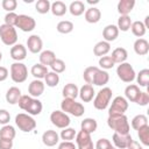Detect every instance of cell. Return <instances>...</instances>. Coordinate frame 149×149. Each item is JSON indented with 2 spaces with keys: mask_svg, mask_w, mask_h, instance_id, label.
I'll list each match as a JSON object with an SVG mask.
<instances>
[{
  "mask_svg": "<svg viewBox=\"0 0 149 149\" xmlns=\"http://www.w3.org/2000/svg\"><path fill=\"white\" fill-rule=\"evenodd\" d=\"M128 109V100L125 97L118 95L113 99L112 105L108 108V115H121Z\"/></svg>",
  "mask_w": 149,
  "mask_h": 149,
  "instance_id": "9",
  "label": "cell"
},
{
  "mask_svg": "<svg viewBox=\"0 0 149 149\" xmlns=\"http://www.w3.org/2000/svg\"><path fill=\"white\" fill-rule=\"evenodd\" d=\"M140 93H141L140 87L137 85H135V84H129L125 88V97H126L127 100H129L132 102H136Z\"/></svg>",
  "mask_w": 149,
  "mask_h": 149,
  "instance_id": "24",
  "label": "cell"
},
{
  "mask_svg": "<svg viewBox=\"0 0 149 149\" xmlns=\"http://www.w3.org/2000/svg\"><path fill=\"white\" fill-rule=\"evenodd\" d=\"M128 57V52L125 48H115L113 51H112V55H111V58L112 61L114 62V64H121V63H125L126 59Z\"/></svg>",
  "mask_w": 149,
  "mask_h": 149,
  "instance_id": "21",
  "label": "cell"
},
{
  "mask_svg": "<svg viewBox=\"0 0 149 149\" xmlns=\"http://www.w3.org/2000/svg\"><path fill=\"white\" fill-rule=\"evenodd\" d=\"M61 111L64 112L65 114H71L76 118H79L84 114L85 107L83 104L77 102L76 99H70V98H64L61 102Z\"/></svg>",
  "mask_w": 149,
  "mask_h": 149,
  "instance_id": "3",
  "label": "cell"
},
{
  "mask_svg": "<svg viewBox=\"0 0 149 149\" xmlns=\"http://www.w3.org/2000/svg\"><path fill=\"white\" fill-rule=\"evenodd\" d=\"M132 139L133 137H132L130 134H118V133H114L113 136H112V141H113L115 148H119V149H126Z\"/></svg>",
  "mask_w": 149,
  "mask_h": 149,
  "instance_id": "17",
  "label": "cell"
},
{
  "mask_svg": "<svg viewBox=\"0 0 149 149\" xmlns=\"http://www.w3.org/2000/svg\"><path fill=\"white\" fill-rule=\"evenodd\" d=\"M132 19L129 15H120V17L118 19V29L119 31H128L130 29L132 26Z\"/></svg>",
  "mask_w": 149,
  "mask_h": 149,
  "instance_id": "36",
  "label": "cell"
},
{
  "mask_svg": "<svg viewBox=\"0 0 149 149\" xmlns=\"http://www.w3.org/2000/svg\"><path fill=\"white\" fill-rule=\"evenodd\" d=\"M108 80H109V74H108V72L105 71V70L99 69V70L95 72L94 77H93L92 84H93V85H97V86H105V85L108 83Z\"/></svg>",
  "mask_w": 149,
  "mask_h": 149,
  "instance_id": "25",
  "label": "cell"
},
{
  "mask_svg": "<svg viewBox=\"0 0 149 149\" xmlns=\"http://www.w3.org/2000/svg\"><path fill=\"white\" fill-rule=\"evenodd\" d=\"M78 93H79V88L76 84L73 83H69L66 84L64 87H63V91H62V94L64 98H70V99H76L78 97Z\"/></svg>",
  "mask_w": 149,
  "mask_h": 149,
  "instance_id": "30",
  "label": "cell"
},
{
  "mask_svg": "<svg viewBox=\"0 0 149 149\" xmlns=\"http://www.w3.org/2000/svg\"><path fill=\"white\" fill-rule=\"evenodd\" d=\"M16 28H19L20 30L24 31V33H29L31 30L35 29L36 27V21L34 17L26 15V14H20L17 15V20H16Z\"/></svg>",
  "mask_w": 149,
  "mask_h": 149,
  "instance_id": "11",
  "label": "cell"
},
{
  "mask_svg": "<svg viewBox=\"0 0 149 149\" xmlns=\"http://www.w3.org/2000/svg\"><path fill=\"white\" fill-rule=\"evenodd\" d=\"M80 128H81L83 132H86V133H88V134H92V133H94V132L97 130L98 123H97V121H95L94 119H92V118H85V119L81 121V123H80Z\"/></svg>",
  "mask_w": 149,
  "mask_h": 149,
  "instance_id": "32",
  "label": "cell"
},
{
  "mask_svg": "<svg viewBox=\"0 0 149 149\" xmlns=\"http://www.w3.org/2000/svg\"><path fill=\"white\" fill-rule=\"evenodd\" d=\"M16 20H17V14L14 13V12L7 13V14L5 15V24L15 27V24H16Z\"/></svg>",
  "mask_w": 149,
  "mask_h": 149,
  "instance_id": "49",
  "label": "cell"
},
{
  "mask_svg": "<svg viewBox=\"0 0 149 149\" xmlns=\"http://www.w3.org/2000/svg\"><path fill=\"white\" fill-rule=\"evenodd\" d=\"M135 6V0H120L118 2V12L120 15H128Z\"/></svg>",
  "mask_w": 149,
  "mask_h": 149,
  "instance_id": "26",
  "label": "cell"
},
{
  "mask_svg": "<svg viewBox=\"0 0 149 149\" xmlns=\"http://www.w3.org/2000/svg\"><path fill=\"white\" fill-rule=\"evenodd\" d=\"M115 64H114V62L112 61V58H111V56H102V57H100V59H99V66L101 68V70H108V69H112L113 66H114Z\"/></svg>",
  "mask_w": 149,
  "mask_h": 149,
  "instance_id": "46",
  "label": "cell"
},
{
  "mask_svg": "<svg viewBox=\"0 0 149 149\" xmlns=\"http://www.w3.org/2000/svg\"><path fill=\"white\" fill-rule=\"evenodd\" d=\"M98 70H99L98 66H87V68L84 70V72H83V78H84V80L86 81V84L92 85L93 77H94V74H95V72H97Z\"/></svg>",
  "mask_w": 149,
  "mask_h": 149,
  "instance_id": "43",
  "label": "cell"
},
{
  "mask_svg": "<svg viewBox=\"0 0 149 149\" xmlns=\"http://www.w3.org/2000/svg\"><path fill=\"white\" fill-rule=\"evenodd\" d=\"M68 10H69V12L71 13V15H73V16H80V15L84 14L85 10H86L85 3H84L83 1H80V0H74V1H72V2L70 3Z\"/></svg>",
  "mask_w": 149,
  "mask_h": 149,
  "instance_id": "27",
  "label": "cell"
},
{
  "mask_svg": "<svg viewBox=\"0 0 149 149\" xmlns=\"http://www.w3.org/2000/svg\"><path fill=\"white\" fill-rule=\"evenodd\" d=\"M56 59V55L51 50H43L40 54V63L44 66H50Z\"/></svg>",
  "mask_w": 149,
  "mask_h": 149,
  "instance_id": "31",
  "label": "cell"
},
{
  "mask_svg": "<svg viewBox=\"0 0 149 149\" xmlns=\"http://www.w3.org/2000/svg\"><path fill=\"white\" fill-rule=\"evenodd\" d=\"M143 24H144V27H146L147 29L149 28V16H148V15H147L146 19H144V23H143Z\"/></svg>",
  "mask_w": 149,
  "mask_h": 149,
  "instance_id": "56",
  "label": "cell"
},
{
  "mask_svg": "<svg viewBox=\"0 0 149 149\" xmlns=\"http://www.w3.org/2000/svg\"><path fill=\"white\" fill-rule=\"evenodd\" d=\"M116 74H118L119 79H121L123 83H132L136 77V73H135L133 66L127 62L118 65Z\"/></svg>",
  "mask_w": 149,
  "mask_h": 149,
  "instance_id": "8",
  "label": "cell"
},
{
  "mask_svg": "<svg viewBox=\"0 0 149 149\" xmlns=\"http://www.w3.org/2000/svg\"><path fill=\"white\" fill-rule=\"evenodd\" d=\"M9 54H10V57L15 62H21L27 57V48L21 43H19V44L16 43L10 48Z\"/></svg>",
  "mask_w": 149,
  "mask_h": 149,
  "instance_id": "15",
  "label": "cell"
},
{
  "mask_svg": "<svg viewBox=\"0 0 149 149\" xmlns=\"http://www.w3.org/2000/svg\"><path fill=\"white\" fill-rule=\"evenodd\" d=\"M137 136L143 146H149V125L137 129Z\"/></svg>",
  "mask_w": 149,
  "mask_h": 149,
  "instance_id": "40",
  "label": "cell"
},
{
  "mask_svg": "<svg viewBox=\"0 0 149 149\" xmlns=\"http://www.w3.org/2000/svg\"><path fill=\"white\" fill-rule=\"evenodd\" d=\"M134 51L139 56H144L149 52V42L146 38H137L134 42Z\"/></svg>",
  "mask_w": 149,
  "mask_h": 149,
  "instance_id": "23",
  "label": "cell"
},
{
  "mask_svg": "<svg viewBox=\"0 0 149 149\" xmlns=\"http://www.w3.org/2000/svg\"><path fill=\"white\" fill-rule=\"evenodd\" d=\"M119 36V29L115 24H108L102 30V37H104V41L106 42H113L116 40V37Z\"/></svg>",
  "mask_w": 149,
  "mask_h": 149,
  "instance_id": "19",
  "label": "cell"
},
{
  "mask_svg": "<svg viewBox=\"0 0 149 149\" xmlns=\"http://www.w3.org/2000/svg\"><path fill=\"white\" fill-rule=\"evenodd\" d=\"M112 88L105 86L102 87L98 93L97 95L94 97V100H93V106L95 109H99V111H104L108 107L109 102H111V99H112Z\"/></svg>",
  "mask_w": 149,
  "mask_h": 149,
  "instance_id": "4",
  "label": "cell"
},
{
  "mask_svg": "<svg viewBox=\"0 0 149 149\" xmlns=\"http://www.w3.org/2000/svg\"><path fill=\"white\" fill-rule=\"evenodd\" d=\"M19 107L27 112L29 115H38L42 112L43 105L37 98H33L29 94H23L19 99Z\"/></svg>",
  "mask_w": 149,
  "mask_h": 149,
  "instance_id": "1",
  "label": "cell"
},
{
  "mask_svg": "<svg viewBox=\"0 0 149 149\" xmlns=\"http://www.w3.org/2000/svg\"><path fill=\"white\" fill-rule=\"evenodd\" d=\"M0 40L5 45L13 47L17 42V33L16 29L8 24H1L0 26Z\"/></svg>",
  "mask_w": 149,
  "mask_h": 149,
  "instance_id": "6",
  "label": "cell"
},
{
  "mask_svg": "<svg viewBox=\"0 0 149 149\" xmlns=\"http://www.w3.org/2000/svg\"><path fill=\"white\" fill-rule=\"evenodd\" d=\"M12 148H13V140L0 139V149H12Z\"/></svg>",
  "mask_w": 149,
  "mask_h": 149,
  "instance_id": "53",
  "label": "cell"
},
{
  "mask_svg": "<svg viewBox=\"0 0 149 149\" xmlns=\"http://www.w3.org/2000/svg\"><path fill=\"white\" fill-rule=\"evenodd\" d=\"M27 77H28V69L23 63L14 62L10 65V78L14 83L21 84L26 81Z\"/></svg>",
  "mask_w": 149,
  "mask_h": 149,
  "instance_id": "7",
  "label": "cell"
},
{
  "mask_svg": "<svg viewBox=\"0 0 149 149\" xmlns=\"http://www.w3.org/2000/svg\"><path fill=\"white\" fill-rule=\"evenodd\" d=\"M50 68H51V70H52V72H55V73H62V72H64L65 71V68H66V65H65V63H64V61L63 59H59V58H56L55 59V62L50 65Z\"/></svg>",
  "mask_w": 149,
  "mask_h": 149,
  "instance_id": "45",
  "label": "cell"
},
{
  "mask_svg": "<svg viewBox=\"0 0 149 149\" xmlns=\"http://www.w3.org/2000/svg\"><path fill=\"white\" fill-rule=\"evenodd\" d=\"M126 149H143V147L137 142V141H135V140H130L129 141V143H128V146H127V148Z\"/></svg>",
  "mask_w": 149,
  "mask_h": 149,
  "instance_id": "54",
  "label": "cell"
},
{
  "mask_svg": "<svg viewBox=\"0 0 149 149\" xmlns=\"http://www.w3.org/2000/svg\"><path fill=\"white\" fill-rule=\"evenodd\" d=\"M136 81H137V86H142V87H147L149 84V69H142L135 77Z\"/></svg>",
  "mask_w": 149,
  "mask_h": 149,
  "instance_id": "38",
  "label": "cell"
},
{
  "mask_svg": "<svg viewBox=\"0 0 149 149\" xmlns=\"http://www.w3.org/2000/svg\"><path fill=\"white\" fill-rule=\"evenodd\" d=\"M108 127L118 134H129L130 126L128 122V118L125 114L121 115H108L107 119Z\"/></svg>",
  "mask_w": 149,
  "mask_h": 149,
  "instance_id": "2",
  "label": "cell"
},
{
  "mask_svg": "<svg viewBox=\"0 0 149 149\" xmlns=\"http://www.w3.org/2000/svg\"><path fill=\"white\" fill-rule=\"evenodd\" d=\"M27 48L31 54H37L42 51L43 41L38 35H30L27 40Z\"/></svg>",
  "mask_w": 149,
  "mask_h": 149,
  "instance_id": "13",
  "label": "cell"
},
{
  "mask_svg": "<svg viewBox=\"0 0 149 149\" xmlns=\"http://www.w3.org/2000/svg\"><path fill=\"white\" fill-rule=\"evenodd\" d=\"M59 141V135L57 134L56 130L48 129L42 134V142L47 147H54L58 143Z\"/></svg>",
  "mask_w": 149,
  "mask_h": 149,
  "instance_id": "16",
  "label": "cell"
},
{
  "mask_svg": "<svg viewBox=\"0 0 149 149\" xmlns=\"http://www.w3.org/2000/svg\"><path fill=\"white\" fill-rule=\"evenodd\" d=\"M8 78V70L5 66H0V81H3Z\"/></svg>",
  "mask_w": 149,
  "mask_h": 149,
  "instance_id": "55",
  "label": "cell"
},
{
  "mask_svg": "<svg viewBox=\"0 0 149 149\" xmlns=\"http://www.w3.org/2000/svg\"><path fill=\"white\" fill-rule=\"evenodd\" d=\"M130 30H132L134 36H136L139 38H142V36H144V34L147 31V28L144 27L142 21H134V22H132Z\"/></svg>",
  "mask_w": 149,
  "mask_h": 149,
  "instance_id": "34",
  "label": "cell"
},
{
  "mask_svg": "<svg viewBox=\"0 0 149 149\" xmlns=\"http://www.w3.org/2000/svg\"><path fill=\"white\" fill-rule=\"evenodd\" d=\"M130 125H132V128H133V129L137 130V129H140L141 127L148 125V118H147L144 114H137V115H135V116L132 119Z\"/></svg>",
  "mask_w": 149,
  "mask_h": 149,
  "instance_id": "35",
  "label": "cell"
},
{
  "mask_svg": "<svg viewBox=\"0 0 149 149\" xmlns=\"http://www.w3.org/2000/svg\"><path fill=\"white\" fill-rule=\"evenodd\" d=\"M87 2H88V3H90V5H92V3H98V2H99V1H98V0H94V1H91V0H88V1H87Z\"/></svg>",
  "mask_w": 149,
  "mask_h": 149,
  "instance_id": "57",
  "label": "cell"
},
{
  "mask_svg": "<svg viewBox=\"0 0 149 149\" xmlns=\"http://www.w3.org/2000/svg\"><path fill=\"white\" fill-rule=\"evenodd\" d=\"M135 104H137L140 106H147L149 104V93L144 92V91H141V93H140V95H139V98H137Z\"/></svg>",
  "mask_w": 149,
  "mask_h": 149,
  "instance_id": "50",
  "label": "cell"
},
{
  "mask_svg": "<svg viewBox=\"0 0 149 149\" xmlns=\"http://www.w3.org/2000/svg\"><path fill=\"white\" fill-rule=\"evenodd\" d=\"M1 59H2V52L0 51V61H1Z\"/></svg>",
  "mask_w": 149,
  "mask_h": 149,
  "instance_id": "58",
  "label": "cell"
},
{
  "mask_svg": "<svg viewBox=\"0 0 149 149\" xmlns=\"http://www.w3.org/2000/svg\"><path fill=\"white\" fill-rule=\"evenodd\" d=\"M94 94H95L94 88H93V86L90 85V84L83 85V86L79 88V93H78L80 100L84 101V102H90V101H92Z\"/></svg>",
  "mask_w": 149,
  "mask_h": 149,
  "instance_id": "18",
  "label": "cell"
},
{
  "mask_svg": "<svg viewBox=\"0 0 149 149\" xmlns=\"http://www.w3.org/2000/svg\"><path fill=\"white\" fill-rule=\"evenodd\" d=\"M1 6L5 10H7L8 13L10 12H14L17 7V1L16 0H2L1 2Z\"/></svg>",
  "mask_w": 149,
  "mask_h": 149,
  "instance_id": "47",
  "label": "cell"
},
{
  "mask_svg": "<svg viewBox=\"0 0 149 149\" xmlns=\"http://www.w3.org/2000/svg\"><path fill=\"white\" fill-rule=\"evenodd\" d=\"M58 149H77V147L71 141H63L58 144Z\"/></svg>",
  "mask_w": 149,
  "mask_h": 149,
  "instance_id": "52",
  "label": "cell"
},
{
  "mask_svg": "<svg viewBox=\"0 0 149 149\" xmlns=\"http://www.w3.org/2000/svg\"><path fill=\"white\" fill-rule=\"evenodd\" d=\"M15 125L23 133H29L36 128V121L34 118L27 113H19L15 116Z\"/></svg>",
  "mask_w": 149,
  "mask_h": 149,
  "instance_id": "5",
  "label": "cell"
},
{
  "mask_svg": "<svg viewBox=\"0 0 149 149\" xmlns=\"http://www.w3.org/2000/svg\"><path fill=\"white\" fill-rule=\"evenodd\" d=\"M111 51V44L106 41H100L98 42L94 48H93V54L98 57H102V56H106L108 52Z\"/></svg>",
  "mask_w": 149,
  "mask_h": 149,
  "instance_id": "28",
  "label": "cell"
},
{
  "mask_svg": "<svg viewBox=\"0 0 149 149\" xmlns=\"http://www.w3.org/2000/svg\"><path fill=\"white\" fill-rule=\"evenodd\" d=\"M44 81H45L44 84H47V86H49V87H55V86H57L58 83H59V74H57V73L50 71V72H48V73L45 74Z\"/></svg>",
  "mask_w": 149,
  "mask_h": 149,
  "instance_id": "41",
  "label": "cell"
},
{
  "mask_svg": "<svg viewBox=\"0 0 149 149\" xmlns=\"http://www.w3.org/2000/svg\"><path fill=\"white\" fill-rule=\"evenodd\" d=\"M73 28H74L73 23L71 21H69V20L59 21L57 23V27H56L57 31L61 33V34H69V33H71L73 30Z\"/></svg>",
  "mask_w": 149,
  "mask_h": 149,
  "instance_id": "39",
  "label": "cell"
},
{
  "mask_svg": "<svg viewBox=\"0 0 149 149\" xmlns=\"http://www.w3.org/2000/svg\"><path fill=\"white\" fill-rule=\"evenodd\" d=\"M76 135H77V133H76L74 128L66 127V128H64V129L61 132L59 137H61L63 141H72L73 139H76Z\"/></svg>",
  "mask_w": 149,
  "mask_h": 149,
  "instance_id": "44",
  "label": "cell"
},
{
  "mask_svg": "<svg viewBox=\"0 0 149 149\" xmlns=\"http://www.w3.org/2000/svg\"><path fill=\"white\" fill-rule=\"evenodd\" d=\"M50 6L51 2L49 0H37V2L35 3V9L40 14H47L48 12H50Z\"/></svg>",
  "mask_w": 149,
  "mask_h": 149,
  "instance_id": "42",
  "label": "cell"
},
{
  "mask_svg": "<svg viewBox=\"0 0 149 149\" xmlns=\"http://www.w3.org/2000/svg\"><path fill=\"white\" fill-rule=\"evenodd\" d=\"M50 121H51V123L54 126H56L57 128H61V129H64V128L69 127V125L71 122L69 115L65 114L62 111H58V109L51 112V114H50Z\"/></svg>",
  "mask_w": 149,
  "mask_h": 149,
  "instance_id": "10",
  "label": "cell"
},
{
  "mask_svg": "<svg viewBox=\"0 0 149 149\" xmlns=\"http://www.w3.org/2000/svg\"><path fill=\"white\" fill-rule=\"evenodd\" d=\"M95 149H116L112 146L111 141L107 139H99L95 143Z\"/></svg>",
  "mask_w": 149,
  "mask_h": 149,
  "instance_id": "48",
  "label": "cell"
},
{
  "mask_svg": "<svg viewBox=\"0 0 149 149\" xmlns=\"http://www.w3.org/2000/svg\"><path fill=\"white\" fill-rule=\"evenodd\" d=\"M16 135L15 128L10 125H5L2 126V128L0 129V139H5V140H14Z\"/></svg>",
  "mask_w": 149,
  "mask_h": 149,
  "instance_id": "37",
  "label": "cell"
},
{
  "mask_svg": "<svg viewBox=\"0 0 149 149\" xmlns=\"http://www.w3.org/2000/svg\"><path fill=\"white\" fill-rule=\"evenodd\" d=\"M50 12L55 15V16H63L66 12H68V6L61 1V0H57V1H54L50 6Z\"/></svg>",
  "mask_w": 149,
  "mask_h": 149,
  "instance_id": "29",
  "label": "cell"
},
{
  "mask_svg": "<svg viewBox=\"0 0 149 149\" xmlns=\"http://www.w3.org/2000/svg\"><path fill=\"white\" fill-rule=\"evenodd\" d=\"M10 120V114L7 109H0V125H8Z\"/></svg>",
  "mask_w": 149,
  "mask_h": 149,
  "instance_id": "51",
  "label": "cell"
},
{
  "mask_svg": "<svg viewBox=\"0 0 149 149\" xmlns=\"http://www.w3.org/2000/svg\"><path fill=\"white\" fill-rule=\"evenodd\" d=\"M48 72H49L48 71V68L44 66V65H42L41 63L34 64L31 66V69H30V73L35 77V79H42V78H44Z\"/></svg>",
  "mask_w": 149,
  "mask_h": 149,
  "instance_id": "33",
  "label": "cell"
},
{
  "mask_svg": "<svg viewBox=\"0 0 149 149\" xmlns=\"http://www.w3.org/2000/svg\"><path fill=\"white\" fill-rule=\"evenodd\" d=\"M84 17H85V21L88 23H97L101 19V12L97 7H90L88 9L85 10Z\"/></svg>",
  "mask_w": 149,
  "mask_h": 149,
  "instance_id": "20",
  "label": "cell"
},
{
  "mask_svg": "<svg viewBox=\"0 0 149 149\" xmlns=\"http://www.w3.org/2000/svg\"><path fill=\"white\" fill-rule=\"evenodd\" d=\"M76 147L77 149H94V144L91 134L80 130L76 135Z\"/></svg>",
  "mask_w": 149,
  "mask_h": 149,
  "instance_id": "12",
  "label": "cell"
},
{
  "mask_svg": "<svg viewBox=\"0 0 149 149\" xmlns=\"http://www.w3.org/2000/svg\"><path fill=\"white\" fill-rule=\"evenodd\" d=\"M44 87H45V84L41 79H34L28 86V93L33 98H38L40 95L43 94Z\"/></svg>",
  "mask_w": 149,
  "mask_h": 149,
  "instance_id": "14",
  "label": "cell"
},
{
  "mask_svg": "<svg viewBox=\"0 0 149 149\" xmlns=\"http://www.w3.org/2000/svg\"><path fill=\"white\" fill-rule=\"evenodd\" d=\"M21 90L16 86H12L6 92V101L10 105H15L19 102V99L21 98Z\"/></svg>",
  "mask_w": 149,
  "mask_h": 149,
  "instance_id": "22",
  "label": "cell"
}]
</instances>
